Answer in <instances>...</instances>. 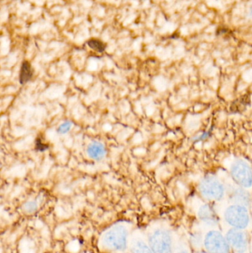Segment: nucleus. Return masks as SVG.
I'll use <instances>...</instances> for the list:
<instances>
[{
	"label": "nucleus",
	"mask_w": 252,
	"mask_h": 253,
	"mask_svg": "<svg viewBox=\"0 0 252 253\" xmlns=\"http://www.w3.org/2000/svg\"><path fill=\"white\" fill-rule=\"evenodd\" d=\"M133 231V224L127 221L112 224L99 236L98 246L105 252L121 253L127 250L129 238Z\"/></svg>",
	"instance_id": "1"
},
{
	"label": "nucleus",
	"mask_w": 252,
	"mask_h": 253,
	"mask_svg": "<svg viewBox=\"0 0 252 253\" xmlns=\"http://www.w3.org/2000/svg\"><path fill=\"white\" fill-rule=\"evenodd\" d=\"M174 230L164 221H153L145 230L152 253H173Z\"/></svg>",
	"instance_id": "2"
},
{
	"label": "nucleus",
	"mask_w": 252,
	"mask_h": 253,
	"mask_svg": "<svg viewBox=\"0 0 252 253\" xmlns=\"http://www.w3.org/2000/svg\"><path fill=\"white\" fill-rule=\"evenodd\" d=\"M216 210L223 226L239 230H251L252 217L250 208L244 205L227 203Z\"/></svg>",
	"instance_id": "3"
},
{
	"label": "nucleus",
	"mask_w": 252,
	"mask_h": 253,
	"mask_svg": "<svg viewBox=\"0 0 252 253\" xmlns=\"http://www.w3.org/2000/svg\"><path fill=\"white\" fill-rule=\"evenodd\" d=\"M199 224L202 230V249L204 251L208 253H232L220 226Z\"/></svg>",
	"instance_id": "4"
},
{
	"label": "nucleus",
	"mask_w": 252,
	"mask_h": 253,
	"mask_svg": "<svg viewBox=\"0 0 252 253\" xmlns=\"http://www.w3.org/2000/svg\"><path fill=\"white\" fill-rule=\"evenodd\" d=\"M232 253H247L251 251V241L248 230L231 228L223 226L221 228Z\"/></svg>",
	"instance_id": "5"
},
{
	"label": "nucleus",
	"mask_w": 252,
	"mask_h": 253,
	"mask_svg": "<svg viewBox=\"0 0 252 253\" xmlns=\"http://www.w3.org/2000/svg\"><path fill=\"white\" fill-rule=\"evenodd\" d=\"M199 192L202 197L210 202H220L225 199L224 184L213 175L205 177L201 181Z\"/></svg>",
	"instance_id": "6"
},
{
	"label": "nucleus",
	"mask_w": 252,
	"mask_h": 253,
	"mask_svg": "<svg viewBox=\"0 0 252 253\" xmlns=\"http://www.w3.org/2000/svg\"><path fill=\"white\" fill-rule=\"evenodd\" d=\"M193 210L198 223L204 226H220V220L216 208L202 201L193 202Z\"/></svg>",
	"instance_id": "7"
},
{
	"label": "nucleus",
	"mask_w": 252,
	"mask_h": 253,
	"mask_svg": "<svg viewBox=\"0 0 252 253\" xmlns=\"http://www.w3.org/2000/svg\"><path fill=\"white\" fill-rule=\"evenodd\" d=\"M231 175L235 184L243 188H251L252 184V169L247 162L238 159L230 168Z\"/></svg>",
	"instance_id": "8"
},
{
	"label": "nucleus",
	"mask_w": 252,
	"mask_h": 253,
	"mask_svg": "<svg viewBox=\"0 0 252 253\" xmlns=\"http://www.w3.org/2000/svg\"><path fill=\"white\" fill-rule=\"evenodd\" d=\"M224 187L225 197L227 199V202L244 205L250 208L251 197L246 189L240 187L236 184H226Z\"/></svg>",
	"instance_id": "9"
},
{
	"label": "nucleus",
	"mask_w": 252,
	"mask_h": 253,
	"mask_svg": "<svg viewBox=\"0 0 252 253\" xmlns=\"http://www.w3.org/2000/svg\"><path fill=\"white\" fill-rule=\"evenodd\" d=\"M127 251L130 253H152L144 232L140 230L131 232Z\"/></svg>",
	"instance_id": "10"
},
{
	"label": "nucleus",
	"mask_w": 252,
	"mask_h": 253,
	"mask_svg": "<svg viewBox=\"0 0 252 253\" xmlns=\"http://www.w3.org/2000/svg\"><path fill=\"white\" fill-rule=\"evenodd\" d=\"M173 253H193V250L186 236L174 232Z\"/></svg>",
	"instance_id": "11"
},
{
	"label": "nucleus",
	"mask_w": 252,
	"mask_h": 253,
	"mask_svg": "<svg viewBox=\"0 0 252 253\" xmlns=\"http://www.w3.org/2000/svg\"><path fill=\"white\" fill-rule=\"evenodd\" d=\"M87 154L94 160H102L106 154V149L103 144L99 141H93L87 147Z\"/></svg>",
	"instance_id": "12"
},
{
	"label": "nucleus",
	"mask_w": 252,
	"mask_h": 253,
	"mask_svg": "<svg viewBox=\"0 0 252 253\" xmlns=\"http://www.w3.org/2000/svg\"><path fill=\"white\" fill-rule=\"evenodd\" d=\"M87 44L90 48L93 49L96 51L100 52V53L105 51V48H106V45L102 41L96 40V39H92V40H89L87 42Z\"/></svg>",
	"instance_id": "13"
},
{
	"label": "nucleus",
	"mask_w": 252,
	"mask_h": 253,
	"mask_svg": "<svg viewBox=\"0 0 252 253\" xmlns=\"http://www.w3.org/2000/svg\"><path fill=\"white\" fill-rule=\"evenodd\" d=\"M32 75V71H31V66L28 62H25L22 65V70H21V77L24 81H27L28 79Z\"/></svg>",
	"instance_id": "14"
},
{
	"label": "nucleus",
	"mask_w": 252,
	"mask_h": 253,
	"mask_svg": "<svg viewBox=\"0 0 252 253\" xmlns=\"http://www.w3.org/2000/svg\"><path fill=\"white\" fill-rule=\"evenodd\" d=\"M36 208V203L34 202H28V203L26 204L25 205V209L28 211H33Z\"/></svg>",
	"instance_id": "15"
},
{
	"label": "nucleus",
	"mask_w": 252,
	"mask_h": 253,
	"mask_svg": "<svg viewBox=\"0 0 252 253\" xmlns=\"http://www.w3.org/2000/svg\"><path fill=\"white\" fill-rule=\"evenodd\" d=\"M193 253H208L206 252V251H204V250H201V251H193Z\"/></svg>",
	"instance_id": "16"
},
{
	"label": "nucleus",
	"mask_w": 252,
	"mask_h": 253,
	"mask_svg": "<svg viewBox=\"0 0 252 253\" xmlns=\"http://www.w3.org/2000/svg\"><path fill=\"white\" fill-rule=\"evenodd\" d=\"M130 253L128 252V251H125V252H123V253Z\"/></svg>",
	"instance_id": "17"
},
{
	"label": "nucleus",
	"mask_w": 252,
	"mask_h": 253,
	"mask_svg": "<svg viewBox=\"0 0 252 253\" xmlns=\"http://www.w3.org/2000/svg\"><path fill=\"white\" fill-rule=\"evenodd\" d=\"M247 253H252L251 251H249V252H247Z\"/></svg>",
	"instance_id": "18"
}]
</instances>
